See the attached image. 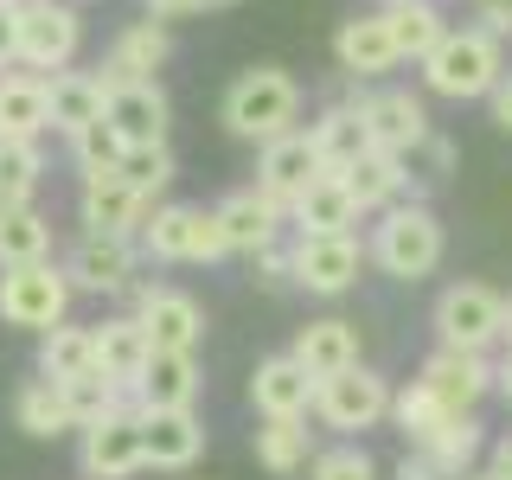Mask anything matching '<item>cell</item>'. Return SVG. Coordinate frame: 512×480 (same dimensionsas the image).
I'll use <instances>...</instances> for the list:
<instances>
[{
  "instance_id": "f546056e",
  "label": "cell",
  "mask_w": 512,
  "mask_h": 480,
  "mask_svg": "<svg viewBox=\"0 0 512 480\" xmlns=\"http://www.w3.org/2000/svg\"><path fill=\"white\" fill-rule=\"evenodd\" d=\"M308 135H314V148H320V160H327V173H340V167H352L372 141H365V116H359V96H346V103H327L320 116L308 122Z\"/></svg>"
},
{
  "instance_id": "681fc988",
  "label": "cell",
  "mask_w": 512,
  "mask_h": 480,
  "mask_svg": "<svg viewBox=\"0 0 512 480\" xmlns=\"http://www.w3.org/2000/svg\"><path fill=\"white\" fill-rule=\"evenodd\" d=\"M487 474H493V480H512V436H500V442H493V455H487Z\"/></svg>"
},
{
  "instance_id": "ac0fdd59",
  "label": "cell",
  "mask_w": 512,
  "mask_h": 480,
  "mask_svg": "<svg viewBox=\"0 0 512 480\" xmlns=\"http://www.w3.org/2000/svg\"><path fill=\"white\" fill-rule=\"evenodd\" d=\"M212 212H218V231H224V250H231V256L269 250V244L282 237V224H288V212L269 199V192H256V186L231 192V199H218Z\"/></svg>"
},
{
  "instance_id": "603a6c76",
  "label": "cell",
  "mask_w": 512,
  "mask_h": 480,
  "mask_svg": "<svg viewBox=\"0 0 512 480\" xmlns=\"http://www.w3.org/2000/svg\"><path fill=\"white\" fill-rule=\"evenodd\" d=\"M199 359L192 352H148V365H141L135 378V404L141 410H192L199 404Z\"/></svg>"
},
{
  "instance_id": "816d5d0a",
  "label": "cell",
  "mask_w": 512,
  "mask_h": 480,
  "mask_svg": "<svg viewBox=\"0 0 512 480\" xmlns=\"http://www.w3.org/2000/svg\"><path fill=\"white\" fill-rule=\"evenodd\" d=\"M506 346H512V301H506Z\"/></svg>"
},
{
  "instance_id": "44dd1931",
  "label": "cell",
  "mask_w": 512,
  "mask_h": 480,
  "mask_svg": "<svg viewBox=\"0 0 512 480\" xmlns=\"http://www.w3.org/2000/svg\"><path fill=\"white\" fill-rule=\"evenodd\" d=\"M141 442H148V468L186 474L205 455V423L192 410H141Z\"/></svg>"
},
{
  "instance_id": "bcb514c9",
  "label": "cell",
  "mask_w": 512,
  "mask_h": 480,
  "mask_svg": "<svg viewBox=\"0 0 512 480\" xmlns=\"http://www.w3.org/2000/svg\"><path fill=\"white\" fill-rule=\"evenodd\" d=\"M397 480H442V468H436V461L423 455V448H410V455L397 461Z\"/></svg>"
},
{
  "instance_id": "83f0119b",
  "label": "cell",
  "mask_w": 512,
  "mask_h": 480,
  "mask_svg": "<svg viewBox=\"0 0 512 480\" xmlns=\"http://www.w3.org/2000/svg\"><path fill=\"white\" fill-rule=\"evenodd\" d=\"M340 180H346V192H352L359 212H391V205L404 199V186H410V160L365 148L352 167H340Z\"/></svg>"
},
{
  "instance_id": "8992f818",
  "label": "cell",
  "mask_w": 512,
  "mask_h": 480,
  "mask_svg": "<svg viewBox=\"0 0 512 480\" xmlns=\"http://www.w3.org/2000/svg\"><path fill=\"white\" fill-rule=\"evenodd\" d=\"M391 378L372 372V365H352V372H333V378H320V391H314V416L327 429H340V436H359V429H378L384 416H391Z\"/></svg>"
},
{
  "instance_id": "60d3db41",
  "label": "cell",
  "mask_w": 512,
  "mask_h": 480,
  "mask_svg": "<svg viewBox=\"0 0 512 480\" xmlns=\"http://www.w3.org/2000/svg\"><path fill=\"white\" fill-rule=\"evenodd\" d=\"M308 480H378V461L359 442H340V448H320L308 461Z\"/></svg>"
},
{
  "instance_id": "ee69618b",
  "label": "cell",
  "mask_w": 512,
  "mask_h": 480,
  "mask_svg": "<svg viewBox=\"0 0 512 480\" xmlns=\"http://www.w3.org/2000/svg\"><path fill=\"white\" fill-rule=\"evenodd\" d=\"M480 32H487V39H512V0H480Z\"/></svg>"
},
{
  "instance_id": "836d02e7",
  "label": "cell",
  "mask_w": 512,
  "mask_h": 480,
  "mask_svg": "<svg viewBox=\"0 0 512 480\" xmlns=\"http://www.w3.org/2000/svg\"><path fill=\"white\" fill-rule=\"evenodd\" d=\"M384 26H391V39H397V58H416V64L436 52L442 32H448L436 0H404V7H384Z\"/></svg>"
},
{
  "instance_id": "5b68a950",
  "label": "cell",
  "mask_w": 512,
  "mask_h": 480,
  "mask_svg": "<svg viewBox=\"0 0 512 480\" xmlns=\"http://www.w3.org/2000/svg\"><path fill=\"white\" fill-rule=\"evenodd\" d=\"M135 244L154 263H218V256H231L224 231H218V212H205V205H154L141 218Z\"/></svg>"
},
{
  "instance_id": "f6af8a7d",
  "label": "cell",
  "mask_w": 512,
  "mask_h": 480,
  "mask_svg": "<svg viewBox=\"0 0 512 480\" xmlns=\"http://www.w3.org/2000/svg\"><path fill=\"white\" fill-rule=\"evenodd\" d=\"M20 64V13L0 7V71H13Z\"/></svg>"
},
{
  "instance_id": "2e32d148",
  "label": "cell",
  "mask_w": 512,
  "mask_h": 480,
  "mask_svg": "<svg viewBox=\"0 0 512 480\" xmlns=\"http://www.w3.org/2000/svg\"><path fill=\"white\" fill-rule=\"evenodd\" d=\"M288 263H295V288H308V295H346L365 269V250L352 231L346 237H295Z\"/></svg>"
},
{
  "instance_id": "d590c367",
  "label": "cell",
  "mask_w": 512,
  "mask_h": 480,
  "mask_svg": "<svg viewBox=\"0 0 512 480\" xmlns=\"http://www.w3.org/2000/svg\"><path fill=\"white\" fill-rule=\"evenodd\" d=\"M423 455L442 468V480H468L474 461H480V423H474V416H448L436 436L423 442Z\"/></svg>"
},
{
  "instance_id": "5bb4252c",
  "label": "cell",
  "mask_w": 512,
  "mask_h": 480,
  "mask_svg": "<svg viewBox=\"0 0 512 480\" xmlns=\"http://www.w3.org/2000/svg\"><path fill=\"white\" fill-rule=\"evenodd\" d=\"M416 384H423V391L436 397L442 410L474 416V404L493 391V365H487V352H455V346H436V352L423 359V372H416Z\"/></svg>"
},
{
  "instance_id": "d6a6232c",
  "label": "cell",
  "mask_w": 512,
  "mask_h": 480,
  "mask_svg": "<svg viewBox=\"0 0 512 480\" xmlns=\"http://www.w3.org/2000/svg\"><path fill=\"white\" fill-rule=\"evenodd\" d=\"M13 423L26 429V436H39V442H52L64 436V429H77L71 423V404H64V391L52 378H26L20 391H13Z\"/></svg>"
},
{
  "instance_id": "d4e9b609",
  "label": "cell",
  "mask_w": 512,
  "mask_h": 480,
  "mask_svg": "<svg viewBox=\"0 0 512 480\" xmlns=\"http://www.w3.org/2000/svg\"><path fill=\"white\" fill-rule=\"evenodd\" d=\"M288 352L308 365V378L352 372V365H359V327L340 320V314H320V320H308V327L295 333V346H288Z\"/></svg>"
},
{
  "instance_id": "7c38bea8",
  "label": "cell",
  "mask_w": 512,
  "mask_h": 480,
  "mask_svg": "<svg viewBox=\"0 0 512 480\" xmlns=\"http://www.w3.org/2000/svg\"><path fill=\"white\" fill-rule=\"evenodd\" d=\"M320 173H327V160H320V148H314L308 128L263 141V154H256V192H269V199H276L282 212H288V205H295L301 192L320 180Z\"/></svg>"
},
{
  "instance_id": "f1b7e54d",
  "label": "cell",
  "mask_w": 512,
  "mask_h": 480,
  "mask_svg": "<svg viewBox=\"0 0 512 480\" xmlns=\"http://www.w3.org/2000/svg\"><path fill=\"white\" fill-rule=\"evenodd\" d=\"M148 352H154V340H148V327H141L135 314H116V320H103V327H96V372L116 378L122 391H135Z\"/></svg>"
},
{
  "instance_id": "f5cc1de1",
  "label": "cell",
  "mask_w": 512,
  "mask_h": 480,
  "mask_svg": "<svg viewBox=\"0 0 512 480\" xmlns=\"http://www.w3.org/2000/svg\"><path fill=\"white\" fill-rule=\"evenodd\" d=\"M0 7H13V13H20V7H26V0H0Z\"/></svg>"
},
{
  "instance_id": "d6986e66",
  "label": "cell",
  "mask_w": 512,
  "mask_h": 480,
  "mask_svg": "<svg viewBox=\"0 0 512 480\" xmlns=\"http://www.w3.org/2000/svg\"><path fill=\"white\" fill-rule=\"evenodd\" d=\"M173 52V32L167 20H135V26H122L116 32V45H109V58L96 64V77H103V90H116V84H141V77H154L160 64H167Z\"/></svg>"
},
{
  "instance_id": "6da1fadb",
  "label": "cell",
  "mask_w": 512,
  "mask_h": 480,
  "mask_svg": "<svg viewBox=\"0 0 512 480\" xmlns=\"http://www.w3.org/2000/svg\"><path fill=\"white\" fill-rule=\"evenodd\" d=\"M442 250H448V237H442V218L429 212L423 199H397L391 212H378L372 224V263L384 269L391 282H423V276H436V263H442Z\"/></svg>"
},
{
  "instance_id": "52a82bcc",
  "label": "cell",
  "mask_w": 512,
  "mask_h": 480,
  "mask_svg": "<svg viewBox=\"0 0 512 480\" xmlns=\"http://www.w3.org/2000/svg\"><path fill=\"white\" fill-rule=\"evenodd\" d=\"M77 468L84 480H135L148 468V442H141V404H122L109 416H96L90 429H77Z\"/></svg>"
},
{
  "instance_id": "db71d44e",
  "label": "cell",
  "mask_w": 512,
  "mask_h": 480,
  "mask_svg": "<svg viewBox=\"0 0 512 480\" xmlns=\"http://www.w3.org/2000/svg\"><path fill=\"white\" fill-rule=\"evenodd\" d=\"M378 7H404V0H378Z\"/></svg>"
},
{
  "instance_id": "3957f363",
  "label": "cell",
  "mask_w": 512,
  "mask_h": 480,
  "mask_svg": "<svg viewBox=\"0 0 512 480\" xmlns=\"http://www.w3.org/2000/svg\"><path fill=\"white\" fill-rule=\"evenodd\" d=\"M506 77L500 39H487L480 26H448L442 45L423 58V84L436 96H455V103H474V96H493Z\"/></svg>"
},
{
  "instance_id": "9a60e30c",
  "label": "cell",
  "mask_w": 512,
  "mask_h": 480,
  "mask_svg": "<svg viewBox=\"0 0 512 480\" xmlns=\"http://www.w3.org/2000/svg\"><path fill=\"white\" fill-rule=\"evenodd\" d=\"M103 122H109V135H116L122 148H160V141H167V122H173V103H167V90H160L154 77H141V84L109 90Z\"/></svg>"
},
{
  "instance_id": "f35d334b",
  "label": "cell",
  "mask_w": 512,
  "mask_h": 480,
  "mask_svg": "<svg viewBox=\"0 0 512 480\" xmlns=\"http://www.w3.org/2000/svg\"><path fill=\"white\" fill-rule=\"evenodd\" d=\"M448 416H455V410H442L436 397L423 391V384H410V391H397V397H391V423L410 436V448H423V442L448 423Z\"/></svg>"
},
{
  "instance_id": "8d00e7d4",
  "label": "cell",
  "mask_w": 512,
  "mask_h": 480,
  "mask_svg": "<svg viewBox=\"0 0 512 480\" xmlns=\"http://www.w3.org/2000/svg\"><path fill=\"white\" fill-rule=\"evenodd\" d=\"M39 180H45L39 141H13V135H0V199H7V205H32Z\"/></svg>"
},
{
  "instance_id": "7bdbcfd3",
  "label": "cell",
  "mask_w": 512,
  "mask_h": 480,
  "mask_svg": "<svg viewBox=\"0 0 512 480\" xmlns=\"http://www.w3.org/2000/svg\"><path fill=\"white\" fill-rule=\"evenodd\" d=\"M250 269H256V282H263V288H288V282H295V263H288V250H276V244L256 250Z\"/></svg>"
},
{
  "instance_id": "8fae6325",
  "label": "cell",
  "mask_w": 512,
  "mask_h": 480,
  "mask_svg": "<svg viewBox=\"0 0 512 480\" xmlns=\"http://www.w3.org/2000/svg\"><path fill=\"white\" fill-rule=\"evenodd\" d=\"M359 116H365V141H372L378 154L410 160L429 141V109H423V96H410V90H372V96H359Z\"/></svg>"
},
{
  "instance_id": "4fadbf2b",
  "label": "cell",
  "mask_w": 512,
  "mask_h": 480,
  "mask_svg": "<svg viewBox=\"0 0 512 480\" xmlns=\"http://www.w3.org/2000/svg\"><path fill=\"white\" fill-rule=\"evenodd\" d=\"M135 263H141L135 237H96V231H84L77 250L64 256V276H71V288H84V295H122V288H135Z\"/></svg>"
},
{
  "instance_id": "cb8c5ba5",
  "label": "cell",
  "mask_w": 512,
  "mask_h": 480,
  "mask_svg": "<svg viewBox=\"0 0 512 480\" xmlns=\"http://www.w3.org/2000/svg\"><path fill=\"white\" fill-rule=\"evenodd\" d=\"M359 218H365V212L352 205V192H346L340 173H320V180L301 192L295 205H288V224H295V237H346Z\"/></svg>"
},
{
  "instance_id": "c3c4849f",
  "label": "cell",
  "mask_w": 512,
  "mask_h": 480,
  "mask_svg": "<svg viewBox=\"0 0 512 480\" xmlns=\"http://www.w3.org/2000/svg\"><path fill=\"white\" fill-rule=\"evenodd\" d=\"M487 103H493V122H500L506 135H512V77H500V90H493Z\"/></svg>"
},
{
  "instance_id": "484cf974",
  "label": "cell",
  "mask_w": 512,
  "mask_h": 480,
  "mask_svg": "<svg viewBox=\"0 0 512 480\" xmlns=\"http://www.w3.org/2000/svg\"><path fill=\"white\" fill-rule=\"evenodd\" d=\"M52 128V90L39 71H0V135L39 141Z\"/></svg>"
},
{
  "instance_id": "30bf717a",
  "label": "cell",
  "mask_w": 512,
  "mask_h": 480,
  "mask_svg": "<svg viewBox=\"0 0 512 480\" xmlns=\"http://www.w3.org/2000/svg\"><path fill=\"white\" fill-rule=\"evenodd\" d=\"M135 320L148 327L154 352H192L205 340V308L167 282H135Z\"/></svg>"
},
{
  "instance_id": "e575fe53",
  "label": "cell",
  "mask_w": 512,
  "mask_h": 480,
  "mask_svg": "<svg viewBox=\"0 0 512 480\" xmlns=\"http://www.w3.org/2000/svg\"><path fill=\"white\" fill-rule=\"evenodd\" d=\"M45 256H52V218H39L32 205H13V212H0V269L45 263Z\"/></svg>"
},
{
  "instance_id": "ab89813d",
  "label": "cell",
  "mask_w": 512,
  "mask_h": 480,
  "mask_svg": "<svg viewBox=\"0 0 512 480\" xmlns=\"http://www.w3.org/2000/svg\"><path fill=\"white\" fill-rule=\"evenodd\" d=\"M116 173H122V180L135 186V192H141L148 205H154V192L173 180V148H167V141H160V148H122Z\"/></svg>"
},
{
  "instance_id": "74e56055",
  "label": "cell",
  "mask_w": 512,
  "mask_h": 480,
  "mask_svg": "<svg viewBox=\"0 0 512 480\" xmlns=\"http://www.w3.org/2000/svg\"><path fill=\"white\" fill-rule=\"evenodd\" d=\"M58 391H64V404H71V423H77V429H90L96 416L135 404V391H122V384H116V378H103V372H84V378L58 384Z\"/></svg>"
},
{
  "instance_id": "7dc6e473",
  "label": "cell",
  "mask_w": 512,
  "mask_h": 480,
  "mask_svg": "<svg viewBox=\"0 0 512 480\" xmlns=\"http://www.w3.org/2000/svg\"><path fill=\"white\" fill-rule=\"evenodd\" d=\"M199 7H212V0H148L154 20H180V13H199Z\"/></svg>"
},
{
  "instance_id": "1f68e13d",
  "label": "cell",
  "mask_w": 512,
  "mask_h": 480,
  "mask_svg": "<svg viewBox=\"0 0 512 480\" xmlns=\"http://www.w3.org/2000/svg\"><path fill=\"white\" fill-rule=\"evenodd\" d=\"M96 372V327H77V320H64V327L39 333V378L52 384H71Z\"/></svg>"
},
{
  "instance_id": "7402d4cb",
  "label": "cell",
  "mask_w": 512,
  "mask_h": 480,
  "mask_svg": "<svg viewBox=\"0 0 512 480\" xmlns=\"http://www.w3.org/2000/svg\"><path fill=\"white\" fill-rule=\"evenodd\" d=\"M333 58H340V71L352 77V84H365V77H384L397 71V39L391 26H384V13H359V20H346L340 32H333Z\"/></svg>"
},
{
  "instance_id": "9c48e42d",
  "label": "cell",
  "mask_w": 512,
  "mask_h": 480,
  "mask_svg": "<svg viewBox=\"0 0 512 480\" xmlns=\"http://www.w3.org/2000/svg\"><path fill=\"white\" fill-rule=\"evenodd\" d=\"M77 45H84V20L71 0H26L20 7V64L39 77L71 71Z\"/></svg>"
},
{
  "instance_id": "ba28073f",
  "label": "cell",
  "mask_w": 512,
  "mask_h": 480,
  "mask_svg": "<svg viewBox=\"0 0 512 480\" xmlns=\"http://www.w3.org/2000/svg\"><path fill=\"white\" fill-rule=\"evenodd\" d=\"M436 340L455 352H487L506 340V295H493L487 282H448L436 301Z\"/></svg>"
},
{
  "instance_id": "277c9868",
  "label": "cell",
  "mask_w": 512,
  "mask_h": 480,
  "mask_svg": "<svg viewBox=\"0 0 512 480\" xmlns=\"http://www.w3.org/2000/svg\"><path fill=\"white\" fill-rule=\"evenodd\" d=\"M71 276L64 263H20V269H0V320L7 327H26V333H52L71 320Z\"/></svg>"
},
{
  "instance_id": "11a10c76",
  "label": "cell",
  "mask_w": 512,
  "mask_h": 480,
  "mask_svg": "<svg viewBox=\"0 0 512 480\" xmlns=\"http://www.w3.org/2000/svg\"><path fill=\"white\" fill-rule=\"evenodd\" d=\"M212 7H237V0H212Z\"/></svg>"
},
{
  "instance_id": "4316f807",
  "label": "cell",
  "mask_w": 512,
  "mask_h": 480,
  "mask_svg": "<svg viewBox=\"0 0 512 480\" xmlns=\"http://www.w3.org/2000/svg\"><path fill=\"white\" fill-rule=\"evenodd\" d=\"M45 90H52V128H58L64 141L103 122L109 90H103V77H96V71H52V77H45Z\"/></svg>"
},
{
  "instance_id": "6f0895ef",
  "label": "cell",
  "mask_w": 512,
  "mask_h": 480,
  "mask_svg": "<svg viewBox=\"0 0 512 480\" xmlns=\"http://www.w3.org/2000/svg\"><path fill=\"white\" fill-rule=\"evenodd\" d=\"M71 7H84V0H71Z\"/></svg>"
},
{
  "instance_id": "e0dca14e",
  "label": "cell",
  "mask_w": 512,
  "mask_h": 480,
  "mask_svg": "<svg viewBox=\"0 0 512 480\" xmlns=\"http://www.w3.org/2000/svg\"><path fill=\"white\" fill-rule=\"evenodd\" d=\"M77 218H84V231H96V237H135L141 218H148V199H141L116 167L84 173V186H77Z\"/></svg>"
},
{
  "instance_id": "9f6ffc18",
  "label": "cell",
  "mask_w": 512,
  "mask_h": 480,
  "mask_svg": "<svg viewBox=\"0 0 512 480\" xmlns=\"http://www.w3.org/2000/svg\"><path fill=\"white\" fill-rule=\"evenodd\" d=\"M468 480H493V474H468Z\"/></svg>"
},
{
  "instance_id": "ffe728a7",
  "label": "cell",
  "mask_w": 512,
  "mask_h": 480,
  "mask_svg": "<svg viewBox=\"0 0 512 480\" xmlns=\"http://www.w3.org/2000/svg\"><path fill=\"white\" fill-rule=\"evenodd\" d=\"M314 391H320V378H308V365L295 359V352H276V359H263L256 365V378H250V404L256 416H308L314 410Z\"/></svg>"
},
{
  "instance_id": "4dcf8cb0",
  "label": "cell",
  "mask_w": 512,
  "mask_h": 480,
  "mask_svg": "<svg viewBox=\"0 0 512 480\" xmlns=\"http://www.w3.org/2000/svg\"><path fill=\"white\" fill-rule=\"evenodd\" d=\"M256 461H263V474H301L314 461V436H308V416H269L263 429H256Z\"/></svg>"
},
{
  "instance_id": "f907efd6",
  "label": "cell",
  "mask_w": 512,
  "mask_h": 480,
  "mask_svg": "<svg viewBox=\"0 0 512 480\" xmlns=\"http://www.w3.org/2000/svg\"><path fill=\"white\" fill-rule=\"evenodd\" d=\"M493 384H500V391H506V404H512V352H506L500 365H493Z\"/></svg>"
},
{
  "instance_id": "b9f144b4",
  "label": "cell",
  "mask_w": 512,
  "mask_h": 480,
  "mask_svg": "<svg viewBox=\"0 0 512 480\" xmlns=\"http://www.w3.org/2000/svg\"><path fill=\"white\" fill-rule=\"evenodd\" d=\"M71 160H77V173H109L122 160V141L109 135V122H96L84 135H71Z\"/></svg>"
},
{
  "instance_id": "7a4b0ae2",
  "label": "cell",
  "mask_w": 512,
  "mask_h": 480,
  "mask_svg": "<svg viewBox=\"0 0 512 480\" xmlns=\"http://www.w3.org/2000/svg\"><path fill=\"white\" fill-rule=\"evenodd\" d=\"M295 116H301V84L282 64H256L224 90V128L237 141H256V148L276 135H295Z\"/></svg>"
}]
</instances>
